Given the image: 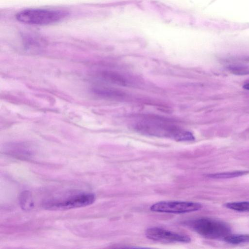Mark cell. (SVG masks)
<instances>
[{"label": "cell", "mask_w": 249, "mask_h": 249, "mask_svg": "<svg viewBox=\"0 0 249 249\" xmlns=\"http://www.w3.org/2000/svg\"><path fill=\"white\" fill-rule=\"evenodd\" d=\"M147 238L164 243H183L191 241L189 236L159 227H151L145 231Z\"/></svg>", "instance_id": "8992f818"}, {"label": "cell", "mask_w": 249, "mask_h": 249, "mask_svg": "<svg viewBox=\"0 0 249 249\" xmlns=\"http://www.w3.org/2000/svg\"><path fill=\"white\" fill-rule=\"evenodd\" d=\"M19 202L22 209L26 211L31 210L34 206L32 195L29 191H24L20 194Z\"/></svg>", "instance_id": "9c48e42d"}, {"label": "cell", "mask_w": 249, "mask_h": 249, "mask_svg": "<svg viewBox=\"0 0 249 249\" xmlns=\"http://www.w3.org/2000/svg\"><path fill=\"white\" fill-rule=\"evenodd\" d=\"M100 77L105 81L119 85H125L127 80L121 74L111 71H103L100 72Z\"/></svg>", "instance_id": "ba28073f"}, {"label": "cell", "mask_w": 249, "mask_h": 249, "mask_svg": "<svg viewBox=\"0 0 249 249\" xmlns=\"http://www.w3.org/2000/svg\"><path fill=\"white\" fill-rule=\"evenodd\" d=\"M138 132L149 136L173 139L177 141L186 142L194 140L193 134L165 120L147 117L139 120L134 125Z\"/></svg>", "instance_id": "6da1fadb"}, {"label": "cell", "mask_w": 249, "mask_h": 249, "mask_svg": "<svg viewBox=\"0 0 249 249\" xmlns=\"http://www.w3.org/2000/svg\"><path fill=\"white\" fill-rule=\"evenodd\" d=\"M95 196L92 193H81L62 200H49L43 203V207L47 210H64L86 206L92 204Z\"/></svg>", "instance_id": "277c9868"}, {"label": "cell", "mask_w": 249, "mask_h": 249, "mask_svg": "<svg viewBox=\"0 0 249 249\" xmlns=\"http://www.w3.org/2000/svg\"><path fill=\"white\" fill-rule=\"evenodd\" d=\"M226 208L238 212H249V201L232 202L224 205Z\"/></svg>", "instance_id": "7c38bea8"}, {"label": "cell", "mask_w": 249, "mask_h": 249, "mask_svg": "<svg viewBox=\"0 0 249 249\" xmlns=\"http://www.w3.org/2000/svg\"><path fill=\"white\" fill-rule=\"evenodd\" d=\"M186 224L196 232L210 239L224 238L231 231L229 226L226 223L209 218L190 220Z\"/></svg>", "instance_id": "3957f363"}, {"label": "cell", "mask_w": 249, "mask_h": 249, "mask_svg": "<svg viewBox=\"0 0 249 249\" xmlns=\"http://www.w3.org/2000/svg\"><path fill=\"white\" fill-rule=\"evenodd\" d=\"M243 88L249 90V83L244 85Z\"/></svg>", "instance_id": "4fadbf2b"}, {"label": "cell", "mask_w": 249, "mask_h": 249, "mask_svg": "<svg viewBox=\"0 0 249 249\" xmlns=\"http://www.w3.org/2000/svg\"><path fill=\"white\" fill-rule=\"evenodd\" d=\"M202 207L197 202L182 201H162L153 204L151 211L159 213H185L196 212Z\"/></svg>", "instance_id": "5b68a950"}, {"label": "cell", "mask_w": 249, "mask_h": 249, "mask_svg": "<svg viewBox=\"0 0 249 249\" xmlns=\"http://www.w3.org/2000/svg\"><path fill=\"white\" fill-rule=\"evenodd\" d=\"M249 173L247 171H237L212 174L207 175V177L213 178H229L240 177Z\"/></svg>", "instance_id": "30bf717a"}, {"label": "cell", "mask_w": 249, "mask_h": 249, "mask_svg": "<svg viewBox=\"0 0 249 249\" xmlns=\"http://www.w3.org/2000/svg\"><path fill=\"white\" fill-rule=\"evenodd\" d=\"M67 15L66 11L46 9H28L18 12L17 19L20 22L34 25H46L57 22Z\"/></svg>", "instance_id": "7a4b0ae2"}, {"label": "cell", "mask_w": 249, "mask_h": 249, "mask_svg": "<svg viewBox=\"0 0 249 249\" xmlns=\"http://www.w3.org/2000/svg\"><path fill=\"white\" fill-rule=\"evenodd\" d=\"M92 92L101 97L107 99H120L124 96L123 93L111 88L105 87H96L92 89Z\"/></svg>", "instance_id": "52a82bcc"}, {"label": "cell", "mask_w": 249, "mask_h": 249, "mask_svg": "<svg viewBox=\"0 0 249 249\" xmlns=\"http://www.w3.org/2000/svg\"><path fill=\"white\" fill-rule=\"evenodd\" d=\"M224 240L229 244L237 245L249 242V236L245 234H229Z\"/></svg>", "instance_id": "8fae6325"}]
</instances>
